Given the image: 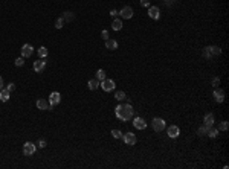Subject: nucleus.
<instances>
[{
    "mask_svg": "<svg viewBox=\"0 0 229 169\" xmlns=\"http://www.w3.org/2000/svg\"><path fill=\"white\" fill-rule=\"evenodd\" d=\"M115 114L119 121L122 122H128L134 117V108L130 105V104H119L116 108H115Z\"/></svg>",
    "mask_w": 229,
    "mask_h": 169,
    "instance_id": "nucleus-1",
    "label": "nucleus"
},
{
    "mask_svg": "<svg viewBox=\"0 0 229 169\" xmlns=\"http://www.w3.org/2000/svg\"><path fill=\"white\" fill-rule=\"evenodd\" d=\"M118 14H119V19H121V20H130V19L133 17L134 11H133L131 6H122V9L118 11Z\"/></svg>",
    "mask_w": 229,
    "mask_h": 169,
    "instance_id": "nucleus-2",
    "label": "nucleus"
},
{
    "mask_svg": "<svg viewBox=\"0 0 229 169\" xmlns=\"http://www.w3.org/2000/svg\"><path fill=\"white\" fill-rule=\"evenodd\" d=\"M151 126H153V130H154L156 133H160V131L165 130L167 123H165V121H163L162 117H154V119L151 121Z\"/></svg>",
    "mask_w": 229,
    "mask_h": 169,
    "instance_id": "nucleus-3",
    "label": "nucleus"
},
{
    "mask_svg": "<svg viewBox=\"0 0 229 169\" xmlns=\"http://www.w3.org/2000/svg\"><path fill=\"white\" fill-rule=\"evenodd\" d=\"M101 89L104 90V92H112V90H115V87H116V84H115V81L113 79H104V81H101Z\"/></svg>",
    "mask_w": 229,
    "mask_h": 169,
    "instance_id": "nucleus-4",
    "label": "nucleus"
},
{
    "mask_svg": "<svg viewBox=\"0 0 229 169\" xmlns=\"http://www.w3.org/2000/svg\"><path fill=\"white\" fill-rule=\"evenodd\" d=\"M122 140H124V143L128 146L136 145V142H138V139H136V136H134L133 133H125V134L122 136Z\"/></svg>",
    "mask_w": 229,
    "mask_h": 169,
    "instance_id": "nucleus-5",
    "label": "nucleus"
},
{
    "mask_svg": "<svg viewBox=\"0 0 229 169\" xmlns=\"http://www.w3.org/2000/svg\"><path fill=\"white\" fill-rule=\"evenodd\" d=\"M131 121H133V125H134L136 130H145L147 128V122L144 121L142 117H139V116H134Z\"/></svg>",
    "mask_w": 229,
    "mask_h": 169,
    "instance_id": "nucleus-6",
    "label": "nucleus"
},
{
    "mask_svg": "<svg viewBox=\"0 0 229 169\" xmlns=\"http://www.w3.org/2000/svg\"><path fill=\"white\" fill-rule=\"evenodd\" d=\"M35 151H37V146L34 145L32 142H26L25 145H23V154L25 155H32Z\"/></svg>",
    "mask_w": 229,
    "mask_h": 169,
    "instance_id": "nucleus-7",
    "label": "nucleus"
},
{
    "mask_svg": "<svg viewBox=\"0 0 229 169\" xmlns=\"http://www.w3.org/2000/svg\"><path fill=\"white\" fill-rule=\"evenodd\" d=\"M61 102V95L58 93V92H53L51 93V96H49V104H51V107L53 108L55 105H58Z\"/></svg>",
    "mask_w": 229,
    "mask_h": 169,
    "instance_id": "nucleus-8",
    "label": "nucleus"
},
{
    "mask_svg": "<svg viewBox=\"0 0 229 169\" xmlns=\"http://www.w3.org/2000/svg\"><path fill=\"white\" fill-rule=\"evenodd\" d=\"M32 53H34V47L31 46V44H23L22 46V56L23 58H29V56H32Z\"/></svg>",
    "mask_w": 229,
    "mask_h": 169,
    "instance_id": "nucleus-9",
    "label": "nucleus"
},
{
    "mask_svg": "<svg viewBox=\"0 0 229 169\" xmlns=\"http://www.w3.org/2000/svg\"><path fill=\"white\" fill-rule=\"evenodd\" d=\"M34 70L37 73H41L45 69H46V61H43V58L41 60H38V61H34Z\"/></svg>",
    "mask_w": 229,
    "mask_h": 169,
    "instance_id": "nucleus-10",
    "label": "nucleus"
},
{
    "mask_svg": "<svg viewBox=\"0 0 229 169\" xmlns=\"http://www.w3.org/2000/svg\"><path fill=\"white\" fill-rule=\"evenodd\" d=\"M167 133H168V137L170 139H176V137H179V134H180V130H179V126H176V125H171L167 130Z\"/></svg>",
    "mask_w": 229,
    "mask_h": 169,
    "instance_id": "nucleus-11",
    "label": "nucleus"
},
{
    "mask_svg": "<svg viewBox=\"0 0 229 169\" xmlns=\"http://www.w3.org/2000/svg\"><path fill=\"white\" fill-rule=\"evenodd\" d=\"M148 15L151 17L153 20H159L160 19V11L157 6H150L148 8Z\"/></svg>",
    "mask_w": 229,
    "mask_h": 169,
    "instance_id": "nucleus-12",
    "label": "nucleus"
},
{
    "mask_svg": "<svg viewBox=\"0 0 229 169\" xmlns=\"http://www.w3.org/2000/svg\"><path fill=\"white\" fill-rule=\"evenodd\" d=\"M37 108L38 110H52L49 101H46V99H38L37 101Z\"/></svg>",
    "mask_w": 229,
    "mask_h": 169,
    "instance_id": "nucleus-13",
    "label": "nucleus"
},
{
    "mask_svg": "<svg viewBox=\"0 0 229 169\" xmlns=\"http://www.w3.org/2000/svg\"><path fill=\"white\" fill-rule=\"evenodd\" d=\"M212 95H214V97H215V101H217V102H220V104L225 101V92H223L222 89H218V87H215V90H214V93H212Z\"/></svg>",
    "mask_w": 229,
    "mask_h": 169,
    "instance_id": "nucleus-14",
    "label": "nucleus"
},
{
    "mask_svg": "<svg viewBox=\"0 0 229 169\" xmlns=\"http://www.w3.org/2000/svg\"><path fill=\"white\" fill-rule=\"evenodd\" d=\"M203 123H205V126H212L214 125V114L212 113H206L205 114V117H203Z\"/></svg>",
    "mask_w": 229,
    "mask_h": 169,
    "instance_id": "nucleus-15",
    "label": "nucleus"
},
{
    "mask_svg": "<svg viewBox=\"0 0 229 169\" xmlns=\"http://www.w3.org/2000/svg\"><path fill=\"white\" fill-rule=\"evenodd\" d=\"M112 29H113V31H121V29H122V20H121V19H115V20L112 22Z\"/></svg>",
    "mask_w": 229,
    "mask_h": 169,
    "instance_id": "nucleus-16",
    "label": "nucleus"
},
{
    "mask_svg": "<svg viewBox=\"0 0 229 169\" xmlns=\"http://www.w3.org/2000/svg\"><path fill=\"white\" fill-rule=\"evenodd\" d=\"M100 84H101V82H100L96 78H95V79H90V81L87 82V85H89V89H90V90H98Z\"/></svg>",
    "mask_w": 229,
    "mask_h": 169,
    "instance_id": "nucleus-17",
    "label": "nucleus"
},
{
    "mask_svg": "<svg viewBox=\"0 0 229 169\" xmlns=\"http://www.w3.org/2000/svg\"><path fill=\"white\" fill-rule=\"evenodd\" d=\"M105 47L110 49V50H115V49H118V43L115 40L108 38V40H105Z\"/></svg>",
    "mask_w": 229,
    "mask_h": 169,
    "instance_id": "nucleus-18",
    "label": "nucleus"
},
{
    "mask_svg": "<svg viewBox=\"0 0 229 169\" xmlns=\"http://www.w3.org/2000/svg\"><path fill=\"white\" fill-rule=\"evenodd\" d=\"M74 19H75V14H74V12H70V11L63 12V20H64V23H66V22H72Z\"/></svg>",
    "mask_w": 229,
    "mask_h": 169,
    "instance_id": "nucleus-19",
    "label": "nucleus"
},
{
    "mask_svg": "<svg viewBox=\"0 0 229 169\" xmlns=\"http://www.w3.org/2000/svg\"><path fill=\"white\" fill-rule=\"evenodd\" d=\"M218 133H220V131H218L217 128H212V126H209V128H208V133H206V136H208V137H211V139H214V137H217V136H218Z\"/></svg>",
    "mask_w": 229,
    "mask_h": 169,
    "instance_id": "nucleus-20",
    "label": "nucleus"
},
{
    "mask_svg": "<svg viewBox=\"0 0 229 169\" xmlns=\"http://www.w3.org/2000/svg\"><path fill=\"white\" fill-rule=\"evenodd\" d=\"M8 99H9V92H8L6 89H2V90H0V101H2V102H6Z\"/></svg>",
    "mask_w": 229,
    "mask_h": 169,
    "instance_id": "nucleus-21",
    "label": "nucleus"
},
{
    "mask_svg": "<svg viewBox=\"0 0 229 169\" xmlns=\"http://www.w3.org/2000/svg\"><path fill=\"white\" fill-rule=\"evenodd\" d=\"M37 53H38V56H40V58H46V56L49 55V52H48V49L45 47V46H41V47L38 49V50H37Z\"/></svg>",
    "mask_w": 229,
    "mask_h": 169,
    "instance_id": "nucleus-22",
    "label": "nucleus"
},
{
    "mask_svg": "<svg viewBox=\"0 0 229 169\" xmlns=\"http://www.w3.org/2000/svg\"><path fill=\"white\" fill-rule=\"evenodd\" d=\"M208 47H209L211 55H220L222 53V49L218 47V46H208Z\"/></svg>",
    "mask_w": 229,
    "mask_h": 169,
    "instance_id": "nucleus-23",
    "label": "nucleus"
},
{
    "mask_svg": "<svg viewBox=\"0 0 229 169\" xmlns=\"http://www.w3.org/2000/svg\"><path fill=\"white\" fill-rule=\"evenodd\" d=\"M96 79H98L100 82L105 79V72H104L102 69H98V70H96Z\"/></svg>",
    "mask_w": 229,
    "mask_h": 169,
    "instance_id": "nucleus-24",
    "label": "nucleus"
},
{
    "mask_svg": "<svg viewBox=\"0 0 229 169\" xmlns=\"http://www.w3.org/2000/svg\"><path fill=\"white\" fill-rule=\"evenodd\" d=\"M206 133H208V126H200L199 130H197V134L200 136V137H203V136H206Z\"/></svg>",
    "mask_w": 229,
    "mask_h": 169,
    "instance_id": "nucleus-25",
    "label": "nucleus"
},
{
    "mask_svg": "<svg viewBox=\"0 0 229 169\" xmlns=\"http://www.w3.org/2000/svg\"><path fill=\"white\" fill-rule=\"evenodd\" d=\"M115 139H122V133L119 131V130H112V133H110Z\"/></svg>",
    "mask_w": 229,
    "mask_h": 169,
    "instance_id": "nucleus-26",
    "label": "nucleus"
},
{
    "mask_svg": "<svg viewBox=\"0 0 229 169\" xmlns=\"http://www.w3.org/2000/svg\"><path fill=\"white\" fill-rule=\"evenodd\" d=\"M63 26H64V20H63V17H60V19H57V20H55V27H57V29H61Z\"/></svg>",
    "mask_w": 229,
    "mask_h": 169,
    "instance_id": "nucleus-27",
    "label": "nucleus"
},
{
    "mask_svg": "<svg viewBox=\"0 0 229 169\" xmlns=\"http://www.w3.org/2000/svg\"><path fill=\"white\" fill-rule=\"evenodd\" d=\"M115 97H116L118 101H124V99H125V93H124L122 90H119V92L115 93Z\"/></svg>",
    "mask_w": 229,
    "mask_h": 169,
    "instance_id": "nucleus-28",
    "label": "nucleus"
},
{
    "mask_svg": "<svg viewBox=\"0 0 229 169\" xmlns=\"http://www.w3.org/2000/svg\"><path fill=\"white\" fill-rule=\"evenodd\" d=\"M228 122L226 121H223L222 123H220V128H218V131H228Z\"/></svg>",
    "mask_w": 229,
    "mask_h": 169,
    "instance_id": "nucleus-29",
    "label": "nucleus"
},
{
    "mask_svg": "<svg viewBox=\"0 0 229 169\" xmlns=\"http://www.w3.org/2000/svg\"><path fill=\"white\" fill-rule=\"evenodd\" d=\"M23 64H25V58H23V56H20V58L15 60V66H17V67H22Z\"/></svg>",
    "mask_w": 229,
    "mask_h": 169,
    "instance_id": "nucleus-30",
    "label": "nucleus"
},
{
    "mask_svg": "<svg viewBox=\"0 0 229 169\" xmlns=\"http://www.w3.org/2000/svg\"><path fill=\"white\" fill-rule=\"evenodd\" d=\"M202 55H203L205 58H211L212 55H211V52H209V47H205L203 52H202Z\"/></svg>",
    "mask_w": 229,
    "mask_h": 169,
    "instance_id": "nucleus-31",
    "label": "nucleus"
},
{
    "mask_svg": "<svg viewBox=\"0 0 229 169\" xmlns=\"http://www.w3.org/2000/svg\"><path fill=\"white\" fill-rule=\"evenodd\" d=\"M6 90H8L9 93H11V92H14V90H15V84H14V82L8 84V85H6Z\"/></svg>",
    "mask_w": 229,
    "mask_h": 169,
    "instance_id": "nucleus-32",
    "label": "nucleus"
},
{
    "mask_svg": "<svg viewBox=\"0 0 229 169\" xmlns=\"http://www.w3.org/2000/svg\"><path fill=\"white\" fill-rule=\"evenodd\" d=\"M141 6H144V8H150V0H141Z\"/></svg>",
    "mask_w": 229,
    "mask_h": 169,
    "instance_id": "nucleus-33",
    "label": "nucleus"
},
{
    "mask_svg": "<svg viewBox=\"0 0 229 169\" xmlns=\"http://www.w3.org/2000/svg\"><path fill=\"white\" fill-rule=\"evenodd\" d=\"M48 146V142L45 140V139H41L40 142H38V148H46Z\"/></svg>",
    "mask_w": 229,
    "mask_h": 169,
    "instance_id": "nucleus-34",
    "label": "nucleus"
},
{
    "mask_svg": "<svg viewBox=\"0 0 229 169\" xmlns=\"http://www.w3.org/2000/svg\"><path fill=\"white\" fill-rule=\"evenodd\" d=\"M212 85H214V87H218V85H220V78H214V79H212Z\"/></svg>",
    "mask_w": 229,
    "mask_h": 169,
    "instance_id": "nucleus-35",
    "label": "nucleus"
},
{
    "mask_svg": "<svg viewBox=\"0 0 229 169\" xmlns=\"http://www.w3.org/2000/svg\"><path fill=\"white\" fill-rule=\"evenodd\" d=\"M101 37L104 38V40H108L110 37H108V31H102L101 32Z\"/></svg>",
    "mask_w": 229,
    "mask_h": 169,
    "instance_id": "nucleus-36",
    "label": "nucleus"
},
{
    "mask_svg": "<svg viewBox=\"0 0 229 169\" xmlns=\"http://www.w3.org/2000/svg\"><path fill=\"white\" fill-rule=\"evenodd\" d=\"M110 15H112V17H116V15H118V11H116V9H112V11H110Z\"/></svg>",
    "mask_w": 229,
    "mask_h": 169,
    "instance_id": "nucleus-37",
    "label": "nucleus"
},
{
    "mask_svg": "<svg viewBox=\"0 0 229 169\" xmlns=\"http://www.w3.org/2000/svg\"><path fill=\"white\" fill-rule=\"evenodd\" d=\"M171 3H173V0H165V5H167V6H168V5H171Z\"/></svg>",
    "mask_w": 229,
    "mask_h": 169,
    "instance_id": "nucleus-38",
    "label": "nucleus"
},
{
    "mask_svg": "<svg viewBox=\"0 0 229 169\" xmlns=\"http://www.w3.org/2000/svg\"><path fill=\"white\" fill-rule=\"evenodd\" d=\"M3 89V79H2V76H0V90Z\"/></svg>",
    "mask_w": 229,
    "mask_h": 169,
    "instance_id": "nucleus-39",
    "label": "nucleus"
}]
</instances>
